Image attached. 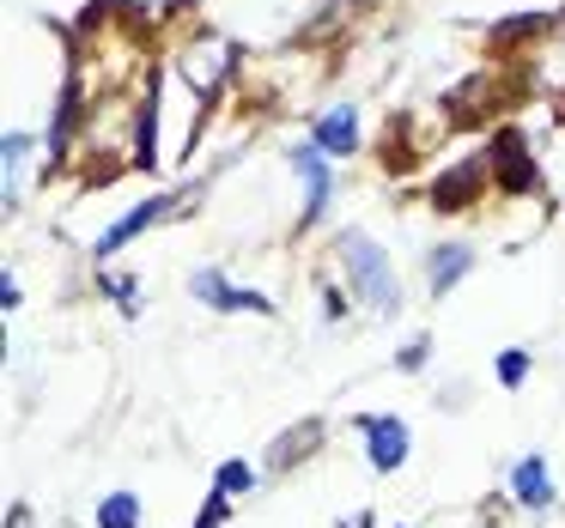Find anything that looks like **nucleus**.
Here are the masks:
<instances>
[{
    "mask_svg": "<svg viewBox=\"0 0 565 528\" xmlns=\"http://www.w3.org/2000/svg\"><path fill=\"white\" fill-rule=\"evenodd\" d=\"M341 261H347V273H353V292L365 298L377 316H395V310H402V285H395L390 256H383L365 231H347L341 237Z\"/></svg>",
    "mask_w": 565,
    "mask_h": 528,
    "instance_id": "f257e3e1",
    "label": "nucleus"
},
{
    "mask_svg": "<svg viewBox=\"0 0 565 528\" xmlns=\"http://www.w3.org/2000/svg\"><path fill=\"white\" fill-rule=\"evenodd\" d=\"M322 159H329V152H322L317 140L292 147V171L305 176V188H310V195H305V225H317L322 207H329V164H322Z\"/></svg>",
    "mask_w": 565,
    "mask_h": 528,
    "instance_id": "f03ea898",
    "label": "nucleus"
},
{
    "mask_svg": "<svg viewBox=\"0 0 565 528\" xmlns=\"http://www.w3.org/2000/svg\"><path fill=\"white\" fill-rule=\"evenodd\" d=\"M365 455L377 474H395L407 462V425L402 419H365Z\"/></svg>",
    "mask_w": 565,
    "mask_h": 528,
    "instance_id": "7ed1b4c3",
    "label": "nucleus"
},
{
    "mask_svg": "<svg viewBox=\"0 0 565 528\" xmlns=\"http://www.w3.org/2000/svg\"><path fill=\"white\" fill-rule=\"evenodd\" d=\"M310 140H317L329 159H353V147H359V116H353V104H334V110H322L317 128H310Z\"/></svg>",
    "mask_w": 565,
    "mask_h": 528,
    "instance_id": "20e7f679",
    "label": "nucleus"
},
{
    "mask_svg": "<svg viewBox=\"0 0 565 528\" xmlns=\"http://www.w3.org/2000/svg\"><path fill=\"white\" fill-rule=\"evenodd\" d=\"M171 207H177L171 195H152V201H140L135 213H122V219H116L110 231L98 237V256H116V249H122L128 237H140V231H147V225H159V219H164V213H171Z\"/></svg>",
    "mask_w": 565,
    "mask_h": 528,
    "instance_id": "39448f33",
    "label": "nucleus"
},
{
    "mask_svg": "<svg viewBox=\"0 0 565 528\" xmlns=\"http://www.w3.org/2000/svg\"><path fill=\"white\" fill-rule=\"evenodd\" d=\"M511 492H516V504H529V510H547V504H553L547 462H541V455H523V462H516V474H511Z\"/></svg>",
    "mask_w": 565,
    "mask_h": 528,
    "instance_id": "423d86ee",
    "label": "nucleus"
},
{
    "mask_svg": "<svg viewBox=\"0 0 565 528\" xmlns=\"http://www.w3.org/2000/svg\"><path fill=\"white\" fill-rule=\"evenodd\" d=\"M468 268H475V249H468V244H438V249H431V261H426L431 292H450Z\"/></svg>",
    "mask_w": 565,
    "mask_h": 528,
    "instance_id": "0eeeda50",
    "label": "nucleus"
},
{
    "mask_svg": "<svg viewBox=\"0 0 565 528\" xmlns=\"http://www.w3.org/2000/svg\"><path fill=\"white\" fill-rule=\"evenodd\" d=\"M492 164H499L504 188H529V183H535V171H529V159H523V140H516V134H504L499 147H492Z\"/></svg>",
    "mask_w": 565,
    "mask_h": 528,
    "instance_id": "6e6552de",
    "label": "nucleus"
},
{
    "mask_svg": "<svg viewBox=\"0 0 565 528\" xmlns=\"http://www.w3.org/2000/svg\"><path fill=\"white\" fill-rule=\"evenodd\" d=\"M475 188H480V164H456L438 183V207H462V201H475Z\"/></svg>",
    "mask_w": 565,
    "mask_h": 528,
    "instance_id": "1a4fd4ad",
    "label": "nucleus"
},
{
    "mask_svg": "<svg viewBox=\"0 0 565 528\" xmlns=\"http://www.w3.org/2000/svg\"><path fill=\"white\" fill-rule=\"evenodd\" d=\"M98 528H140V498L135 492H110L98 504Z\"/></svg>",
    "mask_w": 565,
    "mask_h": 528,
    "instance_id": "9d476101",
    "label": "nucleus"
},
{
    "mask_svg": "<svg viewBox=\"0 0 565 528\" xmlns=\"http://www.w3.org/2000/svg\"><path fill=\"white\" fill-rule=\"evenodd\" d=\"M25 164H31V134H7V201H19V188H25Z\"/></svg>",
    "mask_w": 565,
    "mask_h": 528,
    "instance_id": "9b49d317",
    "label": "nucleus"
},
{
    "mask_svg": "<svg viewBox=\"0 0 565 528\" xmlns=\"http://www.w3.org/2000/svg\"><path fill=\"white\" fill-rule=\"evenodd\" d=\"M189 292H195L201 304H225V292H232V285H225L213 268H201V273H189Z\"/></svg>",
    "mask_w": 565,
    "mask_h": 528,
    "instance_id": "f8f14e48",
    "label": "nucleus"
},
{
    "mask_svg": "<svg viewBox=\"0 0 565 528\" xmlns=\"http://www.w3.org/2000/svg\"><path fill=\"white\" fill-rule=\"evenodd\" d=\"M249 479H256V474H249L244 462H225L220 474H213V492H225V498H237V492H249Z\"/></svg>",
    "mask_w": 565,
    "mask_h": 528,
    "instance_id": "ddd939ff",
    "label": "nucleus"
},
{
    "mask_svg": "<svg viewBox=\"0 0 565 528\" xmlns=\"http://www.w3.org/2000/svg\"><path fill=\"white\" fill-rule=\"evenodd\" d=\"M499 377H504V382H523V377H529V358H523V353H504V358H499Z\"/></svg>",
    "mask_w": 565,
    "mask_h": 528,
    "instance_id": "4468645a",
    "label": "nucleus"
},
{
    "mask_svg": "<svg viewBox=\"0 0 565 528\" xmlns=\"http://www.w3.org/2000/svg\"><path fill=\"white\" fill-rule=\"evenodd\" d=\"M220 522H225V492H213V504L201 510V522H195V528H220Z\"/></svg>",
    "mask_w": 565,
    "mask_h": 528,
    "instance_id": "2eb2a0df",
    "label": "nucleus"
},
{
    "mask_svg": "<svg viewBox=\"0 0 565 528\" xmlns=\"http://www.w3.org/2000/svg\"><path fill=\"white\" fill-rule=\"evenodd\" d=\"M341 528H371V516H353V522H341Z\"/></svg>",
    "mask_w": 565,
    "mask_h": 528,
    "instance_id": "dca6fc26",
    "label": "nucleus"
}]
</instances>
